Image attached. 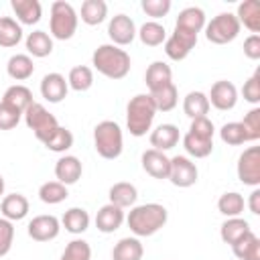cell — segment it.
Returning a JSON list of instances; mask_svg holds the SVG:
<instances>
[{"label": "cell", "instance_id": "f6af8a7d", "mask_svg": "<svg viewBox=\"0 0 260 260\" xmlns=\"http://www.w3.org/2000/svg\"><path fill=\"white\" fill-rule=\"evenodd\" d=\"M20 118H22V112L20 110H16V108L0 102V130H12V128H16L18 122H20Z\"/></svg>", "mask_w": 260, "mask_h": 260}, {"label": "cell", "instance_id": "ac0fdd59", "mask_svg": "<svg viewBox=\"0 0 260 260\" xmlns=\"http://www.w3.org/2000/svg\"><path fill=\"white\" fill-rule=\"evenodd\" d=\"M179 138H181V134H179V128L175 124H160L150 132V146L154 150L165 152V150L175 148Z\"/></svg>", "mask_w": 260, "mask_h": 260}, {"label": "cell", "instance_id": "d6986e66", "mask_svg": "<svg viewBox=\"0 0 260 260\" xmlns=\"http://www.w3.org/2000/svg\"><path fill=\"white\" fill-rule=\"evenodd\" d=\"M175 28H181V30H187V32H193V35H199L205 28V12L199 6H187V8H183L179 12V16H177Z\"/></svg>", "mask_w": 260, "mask_h": 260}, {"label": "cell", "instance_id": "8d00e7d4", "mask_svg": "<svg viewBox=\"0 0 260 260\" xmlns=\"http://www.w3.org/2000/svg\"><path fill=\"white\" fill-rule=\"evenodd\" d=\"M136 35L140 37V41L146 45V47H158L167 41V30L160 22L156 20H148L140 26V30H136Z\"/></svg>", "mask_w": 260, "mask_h": 260}, {"label": "cell", "instance_id": "e575fe53", "mask_svg": "<svg viewBox=\"0 0 260 260\" xmlns=\"http://www.w3.org/2000/svg\"><path fill=\"white\" fill-rule=\"evenodd\" d=\"M183 148H185L187 154L193 156V158H205V156H209L211 150H213V140L201 138V136H197V134L187 132V134L183 136Z\"/></svg>", "mask_w": 260, "mask_h": 260}, {"label": "cell", "instance_id": "7402d4cb", "mask_svg": "<svg viewBox=\"0 0 260 260\" xmlns=\"http://www.w3.org/2000/svg\"><path fill=\"white\" fill-rule=\"evenodd\" d=\"M10 6L18 18V24H37L43 16V6L39 0H10Z\"/></svg>", "mask_w": 260, "mask_h": 260}, {"label": "cell", "instance_id": "d4e9b609", "mask_svg": "<svg viewBox=\"0 0 260 260\" xmlns=\"http://www.w3.org/2000/svg\"><path fill=\"white\" fill-rule=\"evenodd\" d=\"M6 73L8 77H12L14 81H24L28 79L32 73H35V63L30 59V55H22V53H16L8 59L6 63Z\"/></svg>", "mask_w": 260, "mask_h": 260}, {"label": "cell", "instance_id": "44dd1931", "mask_svg": "<svg viewBox=\"0 0 260 260\" xmlns=\"http://www.w3.org/2000/svg\"><path fill=\"white\" fill-rule=\"evenodd\" d=\"M144 81H146L148 91L160 89V87L173 83V69L165 61H152L144 73Z\"/></svg>", "mask_w": 260, "mask_h": 260}, {"label": "cell", "instance_id": "f35d334b", "mask_svg": "<svg viewBox=\"0 0 260 260\" xmlns=\"http://www.w3.org/2000/svg\"><path fill=\"white\" fill-rule=\"evenodd\" d=\"M67 195H69L67 187L63 183H59V181H47V183H43L39 187V199L43 203H47V205H57V203L65 201Z\"/></svg>", "mask_w": 260, "mask_h": 260}, {"label": "cell", "instance_id": "7c38bea8", "mask_svg": "<svg viewBox=\"0 0 260 260\" xmlns=\"http://www.w3.org/2000/svg\"><path fill=\"white\" fill-rule=\"evenodd\" d=\"M207 100H209V106H213L215 110L228 112V110H234L236 104H238V89L232 81L219 79L211 85V91H209Z\"/></svg>", "mask_w": 260, "mask_h": 260}, {"label": "cell", "instance_id": "1f68e13d", "mask_svg": "<svg viewBox=\"0 0 260 260\" xmlns=\"http://www.w3.org/2000/svg\"><path fill=\"white\" fill-rule=\"evenodd\" d=\"M156 112H171L177 102H179V91H177V85L175 83H169L160 89H154V91H148Z\"/></svg>", "mask_w": 260, "mask_h": 260}, {"label": "cell", "instance_id": "f1b7e54d", "mask_svg": "<svg viewBox=\"0 0 260 260\" xmlns=\"http://www.w3.org/2000/svg\"><path fill=\"white\" fill-rule=\"evenodd\" d=\"M144 248L138 238H122L114 250H112V260H142Z\"/></svg>", "mask_w": 260, "mask_h": 260}, {"label": "cell", "instance_id": "c3c4849f", "mask_svg": "<svg viewBox=\"0 0 260 260\" xmlns=\"http://www.w3.org/2000/svg\"><path fill=\"white\" fill-rule=\"evenodd\" d=\"M142 10L152 16V18H160V16H167L169 10H171V0H142L140 2Z\"/></svg>", "mask_w": 260, "mask_h": 260}, {"label": "cell", "instance_id": "74e56055", "mask_svg": "<svg viewBox=\"0 0 260 260\" xmlns=\"http://www.w3.org/2000/svg\"><path fill=\"white\" fill-rule=\"evenodd\" d=\"M67 85L73 91H87L93 85V71L87 65H77L67 75Z\"/></svg>", "mask_w": 260, "mask_h": 260}, {"label": "cell", "instance_id": "836d02e7", "mask_svg": "<svg viewBox=\"0 0 260 260\" xmlns=\"http://www.w3.org/2000/svg\"><path fill=\"white\" fill-rule=\"evenodd\" d=\"M22 41V26L12 16H0V47L10 49Z\"/></svg>", "mask_w": 260, "mask_h": 260}, {"label": "cell", "instance_id": "bcb514c9", "mask_svg": "<svg viewBox=\"0 0 260 260\" xmlns=\"http://www.w3.org/2000/svg\"><path fill=\"white\" fill-rule=\"evenodd\" d=\"M242 95L248 104H260V69L254 71V75L244 83L242 87Z\"/></svg>", "mask_w": 260, "mask_h": 260}, {"label": "cell", "instance_id": "ffe728a7", "mask_svg": "<svg viewBox=\"0 0 260 260\" xmlns=\"http://www.w3.org/2000/svg\"><path fill=\"white\" fill-rule=\"evenodd\" d=\"M0 211H2V217H6L8 221H20L28 213V199L22 193H10L2 199Z\"/></svg>", "mask_w": 260, "mask_h": 260}, {"label": "cell", "instance_id": "e0dca14e", "mask_svg": "<svg viewBox=\"0 0 260 260\" xmlns=\"http://www.w3.org/2000/svg\"><path fill=\"white\" fill-rule=\"evenodd\" d=\"M124 209L112 203H106L104 207H100L98 215H95V228L102 234H112L116 230H120V225L124 223Z\"/></svg>", "mask_w": 260, "mask_h": 260}, {"label": "cell", "instance_id": "d6a6232c", "mask_svg": "<svg viewBox=\"0 0 260 260\" xmlns=\"http://www.w3.org/2000/svg\"><path fill=\"white\" fill-rule=\"evenodd\" d=\"M183 112L191 120L207 116V112H209V100H207V95L203 91H189L185 95V100H183Z\"/></svg>", "mask_w": 260, "mask_h": 260}, {"label": "cell", "instance_id": "603a6c76", "mask_svg": "<svg viewBox=\"0 0 260 260\" xmlns=\"http://www.w3.org/2000/svg\"><path fill=\"white\" fill-rule=\"evenodd\" d=\"M240 26L244 24L250 32L258 35L260 32V2L258 0H244L238 6V14H236Z\"/></svg>", "mask_w": 260, "mask_h": 260}, {"label": "cell", "instance_id": "ee69618b", "mask_svg": "<svg viewBox=\"0 0 260 260\" xmlns=\"http://www.w3.org/2000/svg\"><path fill=\"white\" fill-rule=\"evenodd\" d=\"M240 124H242L244 132H246L248 142L258 140V138H260V108H252V110L244 116V120H242Z\"/></svg>", "mask_w": 260, "mask_h": 260}, {"label": "cell", "instance_id": "f5cc1de1", "mask_svg": "<svg viewBox=\"0 0 260 260\" xmlns=\"http://www.w3.org/2000/svg\"><path fill=\"white\" fill-rule=\"evenodd\" d=\"M2 193H4V177L0 175V195H2Z\"/></svg>", "mask_w": 260, "mask_h": 260}, {"label": "cell", "instance_id": "d590c367", "mask_svg": "<svg viewBox=\"0 0 260 260\" xmlns=\"http://www.w3.org/2000/svg\"><path fill=\"white\" fill-rule=\"evenodd\" d=\"M108 16V4L104 0H85L81 4V20L89 26L104 22Z\"/></svg>", "mask_w": 260, "mask_h": 260}, {"label": "cell", "instance_id": "8fae6325", "mask_svg": "<svg viewBox=\"0 0 260 260\" xmlns=\"http://www.w3.org/2000/svg\"><path fill=\"white\" fill-rule=\"evenodd\" d=\"M108 37L112 39V45L116 47H126L134 41L136 37V24L128 14H116L112 16L108 24Z\"/></svg>", "mask_w": 260, "mask_h": 260}, {"label": "cell", "instance_id": "ab89813d", "mask_svg": "<svg viewBox=\"0 0 260 260\" xmlns=\"http://www.w3.org/2000/svg\"><path fill=\"white\" fill-rule=\"evenodd\" d=\"M244 197L236 191H230V193H223L219 199H217V209L219 213H223L225 217H240V213L244 211Z\"/></svg>", "mask_w": 260, "mask_h": 260}, {"label": "cell", "instance_id": "4fadbf2b", "mask_svg": "<svg viewBox=\"0 0 260 260\" xmlns=\"http://www.w3.org/2000/svg\"><path fill=\"white\" fill-rule=\"evenodd\" d=\"M28 236L35 242H51L61 232V221L55 215H37L28 223Z\"/></svg>", "mask_w": 260, "mask_h": 260}, {"label": "cell", "instance_id": "9c48e42d", "mask_svg": "<svg viewBox=\"0 0 260 260\" xmlns=\"http://www.w3.org/2000/svg\"><path fill=\"white\" fill-rule=\"evenodd\" d=\"M238 179L244 185L258 187L260 185V148L250 146L238 158Z\"/></svg>", "mask_w": 260, "mask_h": 260}, {"label": "cell", "instance_id": "30bf717a", "mask_svg": "<svg viewBox=\"0 0 260 260\" xmlns=\"http://www.w3.org/2000/svg\"><path fill=\"white\" fill-rule=\"evenodd\" d=\"M195 45H197V35L181 30V28H175L173 35L165 41V53L173 61H183L193 51Z\"/></svg>", "mask_w": 260, "mask_h": 260}, {"label": "cell", "instance_id": "816d5d0a", "mask_svg": "<svg viewBox=\"0 0 260 260\" xmlns=\"http://www.w3.org/2000/svg\"><path fill=\"white\" fill-rule=\"evenodd\" d=\"M248 207L254 215H260V189L254 187V191L250 193V199H248Z\"/></svg>", "mask_w": 260, "mask_h": 260}, {"label": "cell", "instance_id": "6da1fadb", "mask_svg": "<svg viewBox=\"0 0 260 260\" xmlns=\"http://www.w3.org/2000/svg\"><path fill=\"white\" fill-rule=\"evenodd\" d=\"M167 219H169V211L160 203L136 205V207L130 209V213L126 217L130 232L138 238H146V236L156 234L160 228H165Z\"/></svg>", "mask_w": 260, "mask_h": 260}, {"label": "cell", "instance_id": "f546056e", "mask_svg": "<svg viewBox=\"0 0 260 260\" xmlns=\"http://www.w3.org/2000/svg\"><path fill=\"white\" fill-rule=\"evenodd\" d=\"M61 225L69 234H83L89 228V213L83 207H71V209H67L63 213Z\"/></svg>", "mask_w": 260, "mask_h": 260}, {"label": "cell", "instance_id": "7a4b0ae2", "mask_svg": "<svg viewBox=\"0 0 260 260\" xmlns=\"http://www.w3.org/2000/svg\"><path fill=\"white\" fill-rule=\"evenodd\" d=\"M91 65L108 79H124L130 73V55L116 45H100L91 55Z\"/></svg>", "mask_w": 260, "mask_h": 260}, {"label": "cell", "instance_id": "3957f363", "mask_svg": "<svg viewBox=\"0 0 260 260\" xmlns=\"http://www.w3.org/2000/svg\"><path fill=\"white\" fill-rule=\"evenodd\" d=\"M154 116H156V108H154L150 95L148 93L134 95L126 106V126L130 130V134L136 138L146 136V132L150 130V126L154 122Z\"/></svg>", "mask_w": 260, "mask_h": 260}, {"label": "cell", "instance_id": "7bdbcfd3", "mask_svg": "<svg viewBox=\"0 0 260 260\" xmlns=\"http://www.w3.org/2000/svg\"><path fill=\"white\" fill-rule=\"evenodd\" d=\"M61 260H91V248L85 240H71L65 246Z\"/></svg>", "mask_w": 260, "mask_h": 260}, {"label": "cell", "instance_id": "4dcf8cb0", "mask_svg": "<svg viewBox=\"0 0 260 260\" xmlns=\"http://www.w3.org/2000/svg\"><path fill=\"white\" fill-rule=\"evenodd\" d=\"M2 102L8 104V106H12V108H16V110H20V112L24 114V110L32 104V91H30L26 85L16 83V85H10V87L4 91Z\"/></svg>", "mask_w": 260, "mask_h": 260}, {"label": "cell", "instance_id": "5bb4252c", "mask_svg": "<svg viewBox=\"0 0 260 260\" xmlns=\"http://www.w3.org/2000/svg\"><path fill=\"white\" fill-rule=\"evenodd\" d=\"M142 169L152 177V179H169V171H171V158L154 148H148L142 152Z\"/></svg>", "mask_w": 260, "mask_h": 260}, {"label": "cell", "instance_id": "9a60e30c", "mask_svg": "<svg viewBox=\"0 0 260 260\" xmlns=\"http://www.w3.org/2000/svg\"><path fill=\"white\" fill-rule=\"evenodd\" d=\"M69 85L65 81V77L61 73H47L41 79V95L49 102V104H59L67 98Z\"/></svg>", "mask_w": 260, "mask_h": 260}, {"label": "cell", "instance_id": "8992f818", "mask_svg": "<svg viewBox=\"0 0 260 260\" xmlns=\"http://www.w3.org/2000/svg\"><path fill=\"white\" fill-rule=\"evenodd\" d=\"M24 124L28 126V130H32V134L37 136V140L45 142L57 128H59V122L57 118L43 106V104H37L32 102L26 110H24Z\"/></svg>", "mask_w": 260, "mask_h": 260}, {"label": "cell", "instance_id": "5b68a950", "mask_svg": "<svg viewBox=\"0 0 260 260\" xmlns=\"http://www.w3.org/2000/svg\"><path fill=\"white\" fill-rule=\"evenodd\" d=\"M77 20H79V16L69 2L57 0L51 4V18H49L51 37H55L59 41L71 39L77 30Z\"/></svg>", "mask_w": 260, "mask_h": 260}, {"label": "cell", "instance_id": "83f0119b", "mask_svg": "<svg viewBox=\"0 0 260 260\" xmlns=\"http://www.w3.org/2000/svg\"><path fill=\"white\" fill-rule=\"evenodd\" d=\"M232 252L240 260H260V240L254 232H248L232 246Z\"/></svg>", "mask_w": 260, "mask_h": 260}, {"label": "cell", "instance_id": "b9f144b4", "mask_svg": "<svg viewBox=\"0 0 260 260\" xmlns=\"http://www.w3.org/2000/svg\"><path fill=\"white\" fill-rule=\"evenodd\" d=\"M219 138L225 144H230V146H240V144L248 142L246 132H244V128H242L240 122H228V124H223L221 130H219Z\"/></svg>", "mask_w": 260, "mask_h": 260}, {"label": "cell", "instance_id": "f907efd6", "mask_svg": "<svg viewBox=\"0 0 260 260\" xmlns=\"http://www.w3.org/2000/svg\"><path fill=\"white\" fill-rule=\"evenodd\" d=\"M244 55L252 61H258L260 59V37L258 35H250L246 41H244Z\"/></svg>", "mask_w": 260, "mask_h": 260}, {"label": "cell", "instance_id": "277c9868", "mask_svg": "<svg viewBox=\"0 0 260 260\" xmlns=\"http://www.w3.org/2000/svg\"><path fill=\"white\" fill-rule=\"evenodd\" d=\"M93 146L98 154L106 160H114L122 154L124 148V136L122 128L114 120H104L93 128Z\"/></svg>", "mask_w": 260, "mask_h": 260}, {"label": "cell", "instance_id": "7dc6e473", "mask_svg": "<svg viewBox=\"0 0 260 260\" xmlns=\"http://www.w3.org/2000/svg\"><path fill=\"white\" fill-rule=\"evenodd\" d=\"M14 242V225L6 217H0V258L6 256Z\"/></svg>", "mask_w": 260, "mask_h": 260}, {"label": "cell", "instance_id": "4316f807", "mask_svg": "<svg viewBox=\"0 0 260 260\" xmlns=\"http://www.w3.org/2000/svg\"><path fill=\"white\" fill-rule=\"evenodd\" d=\"M250 230V223L244 219V217H228L223 223H221V230H219V236L225 244L234 246L238 240H242Z\"/></svg>", "mask_w": 260, "mask_h": 260}, {"label": "cell", "instance_id": "484cf974", "mask_svg": "<svg viewBox=\"0 0 260 260\" xmlns=\"http://www.w3.org/2000/svg\"><path fill=\"white\" fill-rule=\"evenodd\" d=\"M26 51H28V55H32L37 59L49 57L53 53V39H51V35L45 32V30L28 32V37H26Z\"/></svg>", "mask_w": 260, "mask_h": 260}, {"label": "cell", "instance_id": "ba28073f", "mask_svg": "<svg viewBox=\"0 0 260 260\" xmlns=\"http://www.w3.org/2000/svg\"><path fill=\"white\" fill-rule=\"evenodd\" d=\"M197 177H199L197 165H195L189 156L177 154V156H173V158H171L169 181H171L175 187L187 189V187H191V185H195V183H197Z\"/></svg>", "mask_w": 260, "mask_h": 260}, {"label": "cell", "instance_id": "60d3db41", "mask_svg": "<svg viewBox=\"0 0 260 260\" xmlns=\"http://www.w3.org/2000/svg\"><path fill=\"white\" fill-rule=\"evenodd\" d=\"M43 144L53 152H65V150H69L73 146V134H71V130L59 126Z\"/></svg>", "mask_w": 260, "mask_h": 260}, {"label": "cell", "instance_id": "52a82bcc", "mask_svg": "<svg viewBox=\"0 0 260 260\" xmlns=\"http://www.w3.org/2000/svg\"><path fill=\"white\" fill-rule=\"evenodd\" d=\"M240 28L242 26H240L236 14L221 12L205 24V39L213 45H228L240 35Z\"/></svg>", "mask_w": 260, "mask_h": 260}, {"label": "cell", "instance_id": "cb8c5ba5", "mask_svg": "<svg viewBox=\"0 0 260 260\" xmlns=\"http://www.w3.org/2000/svg\"><path fill=\"white\" fill-rule=\"evenodd\" d=\"M108 197H110V203H112V205H118V207L126 209V207H132V205L136 203L138 191H136V187H134L132 183L120 181V183H114V185L110 187Z\"/></svg>", "mask_w": 260, "mask_h": 260}, {"label": "cell", "instance_id": "2e32d148", "mask_svg": "<svg viewBox=\"0 0 260 260\" xmlns=\"http://www.w3.org/2000/svg\"><path fill=\"white\" fill-rule=\"evenodd\" d=\"M81 173H83L81 160L77 156H73V154H65L55 162V177L65 187L67 185H75L81 179Z\"/></svg>", "mask_w": 260, "mask_h": 260}, {"label": "cell", "instance_id": "681fc988", "mask_svg": "<svg viewBox=\"0 0 260 260\" xmlns=\"http://www.w3.org/2000/svg\"><path fill=\"white\" fill-rule=\"evenodd\" d=\"M189 132H191V134H197V136H201V138H209V140H213L215 128H213V122H211L207 116H203V118H195V120H191Z\"/></svg>", "mask_w": 260, "mask_h": 260}]
</instances>
